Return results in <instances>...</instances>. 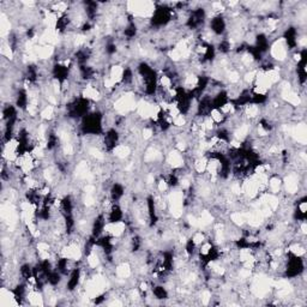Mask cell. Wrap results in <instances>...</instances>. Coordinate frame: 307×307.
<instances>
[{"instance_id": "obj_1", "label": "cell", "mask_w": 307, "mask_h": 307, "mask_svg": "<svg viewBox=\"0 0 307 307\" xmlns=\"http://www.w3.org/2000/svg\"><path fill=\"white\" fill-rule=\"evenodd\" d=\"M288 54H289V49H288V46L283 37L276 39L270 45V58L274 59L275 62L283 64L288 59Z\"/></svg>"}, {"instance_id": "obj_2", "label": "cell", "mask_w": 307, "mask_h": 307, "mask_svg": "<svg viewBox=\"0 0 307 307\" xmlns=\"http://www.w3.org/2000/svg\"><path fill=\"white\" fill-rule=\"evenodd\" d=\"M283 189V182H282V176H280L278 174H271L270 178H269L268 182V192L273 195H280L282 192Z\"/></svg>"}]
</instances>
